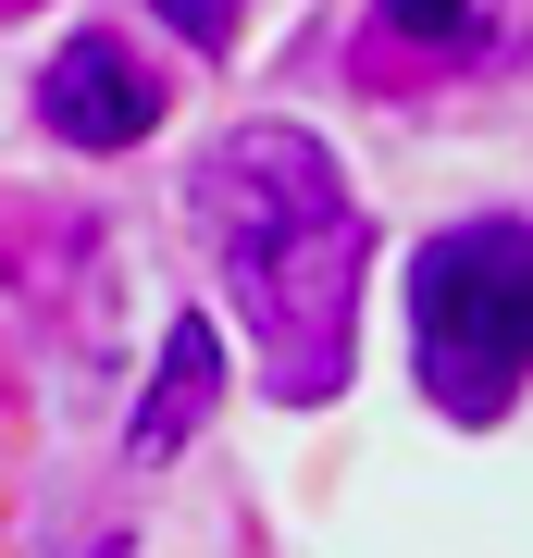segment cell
<instances>
[{
	"label": "cell",
	"instance_id": "6da1fadb",
	"mask_svg": "<svg viewBox=\"0 0 533 558\" xmlns=\"http://www.w3.org/2000/svg\"><path fill=\"white\" fill-rule=\"evenodd\" d=\"M198 223H211V260L237 286L249 336H261V373L274 398H336L348 373V311H360V211L336 186L298 124H237L211 161H198Z\"/></svg>",
	"mask_w": 533,
	"mask_h": 558
},
{
	"label": "cell",
	"instance_id": "7a4b0ae2",
	"mask_svg": "<svg viewBox=\"0 0 533 558\" xmlns=\"http://www.w3.org/2000/svg\"><path fill=\"white\" fill-rule=\"evenodd\" d=\"M422 398L447 422H496L533 373V223H459L410 260Z\"/></svg>",
	"mask_w": 533,
	"mask_h": 558
},
{
	"label": "cell",
	"instance_id": "3957f363",
	"mask_svg": "<svg viewBox=\"0 0 533 558\" xmlns=\"http://www.w3.org/2000/svg\"><path fill=\"white\" fill-rule=\"evenodd\" d=\"M38 112H50V137H75V149H137L161 124V75L124 38H62V62L38 75Z\"/></svg>",
	"mask_w": 533,
	"mask_h": 558
},
{
	"label": "cell",
	"instance_id": "277c9868",
	"mask_svg": "<svg viewBox=\"0 0 533 558\" xmlns=\"http://www.w3.org/2000/svg\"><path fill=\"white\" fill-rule=\"evenodd\" d=\"M211 398H223V336L211 323H174V348H161V373H149V398H137V459H174L198 422H211Z\"/></svg>",
	"mask_w": 533,
	"mask_h": 558
},
{
	"label": "cell",
	"instance_id": "5b68a950",
	"mask_svg": "<svg viewBox=\"0 0 533 558\" xmlns=\"http://www.w3.org/2000/svg\"><path fill=\"white\" fill-rule=\"evenodd\" d=\"M496 0H385V38H422V50H459Z\"/></svg>",
	"mask_w": 533,
	"mask_h": 558
},
{
	"label": "cell",
	"instance_id": "8992f818",
	"mask_svg": "<svg viewBox=\"0 0 533 558\" xmlns=\"http://www.w3.org/2000/svg\"><path fill=\"white\" fill-rule=\"evenodd\" d=\"M149 13H161V25H186L198 50H237V13H249V0H149Z\"/></svg>",
	"mask_w": 533,
	"mask_h": 558
}]
</instances>
